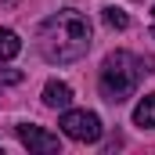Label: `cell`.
<instances>
[{
  "instance_id": "52a82bcc",
  "label": "cell",
  "mask_w": 155,
  "mask_h": 155,
  "mask_svg": "<svg viewBox=\"0 0 155 155\" xmlns=\"http://www.w3.org/2000/svg\"><path fill=\"white\" fill-rule=\"evenodd\" d=\"M18 51H22L18 33H15V29H0V65L11 61V58H18Z\"/></svg>"
},
{
  "instance_id": "7a4b0ae2",
  "label": "cell",
  "mask_w": 155,
  "mask_h": 155,
  "mask_svg": "<svg viewBox=\"0 0 155 155\" xmlns=\"http://www.w3.org/2000/svg\"><path fill=\"white\" fill-rule=\"evenodd\" d=\"M141 72H155V61H152V58H134L130 51L108 54L105 65H101V76H97L101 97L112 101V105H123L126 97H134Z\"/></svg>"
},
{
  "instance_id": "5b68a950",
  "label": "cell",
  "mask_w": 155,
  "mask_h": 155,
  "mask_svg": "<svg viewBox=\"0 0 155 155\" xmlns=\"http://www.w3.org/2000/svg\"><path fill=\"white\" fill-rule=\"evenodd\" d=\"M43 105H47V108L65 112V108L72 105V87H69V83H61V79H51V83L43 87Z\"/></svg>"
},
{
  "instance_id": "3957f363",
  "label": "cell",
  "mask_w": 155,
  "mask_h": 155,
  "mask_svg": "<svg viewBox=\"0 0 155 155\" xmlns=\"http://www.w3.org/2000/svg\"><path fill=\"white\" fill-rule=\"evenodd\" d=\"M58 126H61L65 137H72V141H79V144L101 141V119L94 116V112H87V108H65Z\"/></svg>"
},
{
  "instance_id": "6da1fadb",
  "label": "cell",
  "mask_w": 155,
  "mask_h": 155,
  "mask_svg": "<svg viewBox=\"0 0 155 155\" xmlns=\"http://www.w3.org/2000/svg\"><path fill=\"white\" fill-rule=\"evenodd\" d=\"M90 40H94L90 18L83 11L65 7L40 25V54L54 65H72L90 51Z\"/></svg>"
},
{
  "instance_id": "8992f818",
  "label": "cell",
  "mask_w": 155,
  "mask_h": 155,
  "mask_svg": "<svg viewBox=\"0 0 155 155\" xmlns=\"http://www.w3.org/2000/svg\"><path fill=\"white\" fill-rule=\"evenodd\" d=\"M134 123L144 126V130H155V94H144L134 108Z\"/></svg>"
},
{
  "instance_id": "ba28073f",
  "label": "cell",
  "mask_w": 155,
  "mask_h": 155,
  "mask_svg": "<svg viewBox=\"0 0 155 155\" xmlns=\"http://www.w3.org/2000/svg\"><path fill=\"white\" fill-rule=\"evenodd\" d=\"M105 22H108L112 29H126V25H130L126 11H119V7H105Z\"/></svg>"
},
{
  "instance_id": "277c9868",
  "label": "cell",
  "mask_w": 155,
  "mask_h": 155,
  "mask_svg": "<svg viewBox=\"0 0 155 155\" xmlns=\"http://www.w3.org/2000/svg\"><path fill=\"white\" fill-rule=\"evenodd\" d=\"M15 134H18V141H22V144H25L29 152H40V155H54V152H58V137H54V134H47L43 126L22 123V126H18Z\"/></svg>"
},
{
  "instance_id": "9c48e42d",
  "label": "cell",
  "mask_w": 155,
  "mask_h": 155,
  "mask_svg": "<svg viewBox=\"0 0 155 155\" xmlns=\"http://www.w3.org/2000/svg\"><path fill=\"white\" fill-rule=\"evenodd\" d=\"M22 69H0V83H22Z\"/></svg>"
},
{
  "instance_id": "30bf717a",
  "label": "cell",
  "mask_w": 155,
  "mask_h": 155,
  "mask_svg": "<svg viewBox=\"0 0 155 155\" xmlns=\"http://www.w3.org/2000/svg\"><path fill=\"white\" fill-rule=\"evenodd\" d=\"M0 4H15V0H0Z\"/></svg>"
},
{
  "instance_id": "8fae6325",
  "label": "cell",
  "mask_w": 155,
  "mask_h": 155,
  "mask_svg": "<svg viewBox=\"0 0 155 155\" xmlns=\"http://www.w3.org/2000/svg\"><path fill=\"white\" fill-rule=\"evenodd\" d=\"M152 36H155V25H152Z\"/></svg>"
}]
</instances>
